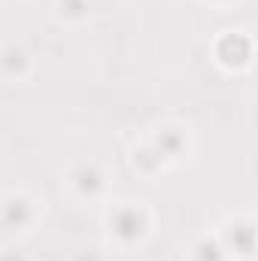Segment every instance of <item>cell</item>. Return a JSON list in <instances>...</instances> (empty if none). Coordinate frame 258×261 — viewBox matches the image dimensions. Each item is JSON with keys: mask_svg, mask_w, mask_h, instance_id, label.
Returning <instances> with one entry per match:
<instances>
[{"mask_svg": "<svg viewBox=\"0 0 258 261\" xmlns=\"http://www.w3.org/2000/svg\"><path fill=\"white\" fill-rule=\"evenodd\" d=\"M231 240H234V246H237L243 255L252 252V228H249V225H237L234 234H231Z\"/></svg>", "mask_w": 258, "mask_h": 261, "instance_id": "5b68a950", "label": "cell"}, {"mask_svg": "<svg viewBox=\"0 0 258 261\" xmlns=\"http://www.w3.org/2000/svg\"><path fill=\"white\" fill-rule=\"evenodd\" d=\"M219 58L225 64H246V58H249V40L240 37V34H228L219 43Z\"/></svg>", "mask_w": 258, "mask_h": 261, "instance_id": "7a4b0ae2", "label": "cell"}, {"mask_svg": "<svg viewBox=\"0 0 258 261\" xmlns=\"http://www.w3.org/2000/svg\"><path fill=\"white\" fill-rule=\"evenodd\" d=\"M64 6H67V12H70V15H79V12L85 9V3H82V0H67Z\"/></svg>", "mask_w": 258, "mask_h": 261, "instance_id": "9c48e42d", "label": "cell"}, {"mask_svg": "<svg viewBox=\"0 0 258 261\" xmlns=\"http://www.w3.org/2000/svg\"><path fill=\"white\" fill-rule=\"evenodd\" d=\"M0 261H24V258H21V255H15V252H9V255H3Z\"/></svg>", "mask_w": 258, "mask_h": 261, "instance_id": "30bf717a", "label": "cell"}, {"mask_svg": "<svg viewBox=\"0 0 258 261\" xmlns=\"http://www.w3.org/2000/svg\"><path fill=\"white\" fill-rule=\"evenodd\" d=\"M143 216L134 210V206H125V210H119L116 213V219H113V228H116V234L122 237V240H137L140 234H143Z\"/></svg>", "mask_w": 258, "mask_h": 261, "instance_id": "6da1fadb", "label": "cell"}, {"mask_svg": "<svg viewBox=\"0 0 258 261\" xmlns=\"http://www.w3.org/2000/svg\"><path fill=\"white\" fill-rule=\"evenodd\" d=\"M76 179H79V192H97L100 189V173L94 167H82Z\"/></svg>", "mask_w": 258, "mask_h": 261, "instance_id": "8992f818", "label": "cell"}, {"mask_svg": "<svg viewBox=\"0 0 258 261\" xmlns=\"http://www.w3.org/2000/svg\"><path fill=\"white\" fill-rule=\"evenodd\" d=\"M28 219H31V206H28L24 200H9V203H6V210H3V222H6L9 228H21Z\"/></svg>", "mask_w": 258, "mask_h": 261, "instance_id": "3957f363", "label": "cell"}, {"mask_svg": "<svg viewBox=\"0 0 258 261\" xmlns=\"http://www.w3.org/2000/svg\"><path fill=\"white\" fill-rule=\"evenodd\" d=\"M3 67H6L9 73H12V70H21V67H24V55H21V52H6Z\"/></svg>", "mask_w": 258, "mask_h": 261, "instance_id": "ba28073f", "label": "cell"}, {"mask_svg": "<svg viewBox=\"0 0 258 261\" xmlns=\"http://www.w3.org/2000/svg\"><path fill=\"white\" fill-rule=\"evenodd\" d=\"M179 149H183V137L176 130H164L161 140H158V152L161 155H176Z\"/></svg>", "mask_w": 258, "mask_h": 261, "instance_id": "277c9868", "label": "cell"}, {"mask_svg": "<svg viewBox=\"0 0 258 261\" xmlns=\"http://www.w3.org/2000/svg\"><path fill=\"white\" fill-rule=\"evenodd\" d=\"M197 258L200 261H222V249H219V243L203 240V243L197 246Z\"/></svg>", "mask_w": 258, "mask_h": 261, "instance_id": "52a82bcc", "label": "cell"}]
</instances>
